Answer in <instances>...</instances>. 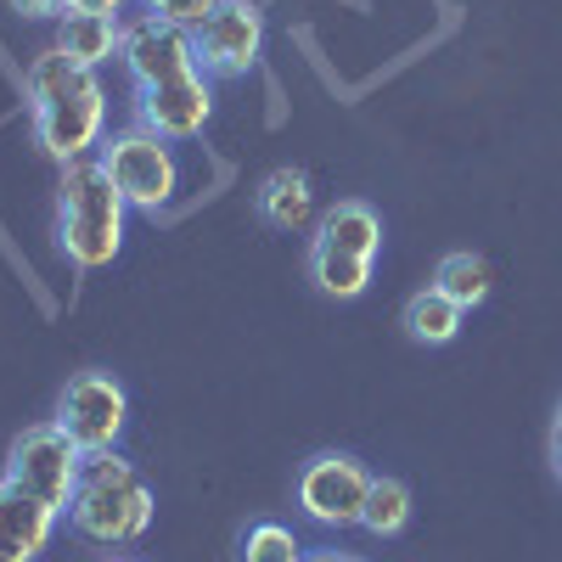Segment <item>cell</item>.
<instances>
[{
	"label": "cell",
	"instance_id": "1",
	"mask_svg": "<svg viewBox=\"0 0 562 562\" xmlns=\"http://www.w3.org/2000/svg\"><path fill=\"white\" fill-rule=\"evenodd\" d=\"M29 108H34V135L63 169L90 158L108 140V90L97 68L74 63L63 45H45L29 63Z\"/></svg>",
	"mask_w": 562,
	"mask_h": 562
},
{
	"label": "cell",
	"instance_id": "2",
	"mask_svg": "<svg viewBox=\"0 0 562 562\" xmlns=\"http://www.w3.org/2000/svg\"><path fill=\"white\" fill-rule=\"evenodd\" d=\"M153 490L140 484V473L119 456V450H97L85 456V473H79V490L68 501V524L79 540L90 546H130L153 529Z\"/></svg>",
	"mask_w": 562,
	"mask_h": 562
},
{
	"label": "cell",
	"instance_id": "3",
	"mask_svg": "<svg viewBox=\"0 0 562 562\" xmlns=\"http://www.w3.org/2000/svg\"><path fill=\"white\" fill-rule=\"evenodd\" d=\"M124 214L130 203L119 198V186L102 158H79L63 169L57 186V243L79 270H102L124 248Z\"/></svg>",
	"mask_w": 562,
	"mask_h": 562
},
{
	"label": "cell",
	"instance_id": "4",
	"mask_svg": "<svg viewBox=\"0 0 562 562\" xmlns=\"http://www.w3.org/2000/svg\"><path fill=\"white\" fill-rule=\"evenodd\" d=\"M102 164L119 186V198L140 214H164L180 192V164H175V147L158 140L153 130H124L113 140H102Z\"/></svg>",
	"mask_w": 562,
	"mask_h": 562
},
{
	"label": "cell",
	"instance_id": "5",
	"mask_svg": "<svg viewBox=\"0 0 562 562\" xmlns=\"http://www.w3.org/2000/svg\"><path fill=\"white\" fill-rule=\"evenodd\" d=\"M79 473H85V450L57 428V422H40V428H23L12 456H7V479L18 490H29L34 501L57 506L68 518V501L79 490Z\"/></svg>",
	"mask_w": 562,
	"mask_h": 562
},
{
	"label": "cell",
	"instance_id": "6",
	"mask_svg": "<svg viewBox=\"0 0 562 562\" xmlns=\"http://www.w3.org/2000/svg\"><path fill=\"white\" fill-rule=\"evenodd\" d=\"M124 422H130V394H124V383L113 378V371H79V378L63 389V400H57V428L85 456L119 450Z\"/></svg>",
	"mask_w": 562,
	"mask_h": 562
},
{
	"label": "cell",
	"instance_id": "7",
	"mask_svg": "<svg viewBox=\"0 0 562 562\" xmlns=\"http://www.w3.org/2000/svg\"><path fill=\"white\" fill-rule=\"evenodd\" d=\"M192 45H198V68L209 79H243L248 68H259V52H265V12L254 0H220L192 29Z\"/></svg>",
	"mask_w": 562,
	"mask_h": 562
},
{
	"label": "cell",
	"instance_id": "8",
	"mask_svg": "<svg viewBox=\"0 0 562 562\" xmlns=\"http://www.w3.org/2000/svg\"><path fill=\"white\" fill-rule=\"evenodd\" d=\"M371 473L355 456H315L304 473H299V512L321 529H355L360 524V506H366Z\"/></svg>",
	"mask_w": 562,
	"mask_h": 562
},
{
	"label": "cell",
	"instance_id": "9",
	"mask_svg": "<svg viewBox=\"0 0 562 562\" xmlns=\"http://www.w3.org/2000/svg\"><path fill=\"white\" fill-rule=\"evenodd\" d=\"M119 63L130 68L135 90H153L164 79H180V74H203L198 68V45H192V29H180L158 12L135 18L124 29V45H119Z\"/></svg>",
	"mask_w": 562,
	"mask_h": 562
},
{
	"label": "cell",
	"instance_id": "10",
	"mask_svg": "<svg viewBox=\"0 0 562 562\" xmlns=\"http://www.w3.org/2000/svg\"><path fill=\"white\" fill-rule=\"evenodd\" d=\"M214 113V90H209V74H180V79H164L153 90H140V102H135V119L140 130H153L158 140H192L203 135Z\"/></svg>",
	"mask_w": 562,
	"mask_h": 562
},
{
	"label": "cell",
	"instance_id": "11",
	"mask_svg": "<svg viewBox=\"0 0 562 562\" xmlns=\"http://www.w3.org/2000/svg\"><path fill=\"white\" fill-rule=\"evenodd\" d=\"M57 524H63L57 506H45L29 490H18L12 479H0V562H34V557H45Z\"/></svg>",
	"mask_w": 562,
	"mask_h": 562
},
{
	"label": "cell",
	"instance_id": "12",
	"mask_svg": "<svg viewBox=\"0 0 562 562\" xmlns=\"http://www.w3.org/2000/svg\"><path fill=\"white\" fill-rule=\"evenodd\" d=\"M315 243L338 248V254H355V259H378V248H383V220H378V209H371V203L344 198V203H333V209L321 214Z\"/></svg>",
	"mask_w": 562,
	"mask_h": 562
},
{
	"label": "cell",
	"instance_id": "13",
	"mask_svg": "<svg viewBox=\"0 0 562 562\" xmlns=\"http://www.w3.org/2000/svg\"><path fill=\"white\" fill-rule=\"evenodd\" d=\"M57 45H63L74 63L97 68V63H113V57H119L124 23H119V18H102V12H63V18H57Z\"/></svg>",
	"mask_w": 562,
	"mask_h": 562
},
{
	"label": "cell",
	"instance_id": "14",
	"mask_svg": "<svg viewBox=\"0 0 562 562\" xmlns=\"http://www.w3.org/2000/svg\"><path fill=\"white\" fill-rule=\"evenodd\" d=\"M315 214V192L304 169H270L259 180V220L276 231H304Z\"/></svg>",
	"mask_w": 562,
	"mask_h": 562
},
{
	"label": "cell",
	"instance_id": "15",
	"mask_svg": "<svg viewBox=\"0 0 562 562\" xmlns=\"http://www.w3.org/2000/svg\"><path fill=\"white\" fill-rule=\"evenodd\" d=\"M461 304H450L439 288H422V293H411V304H405V333L416 338V344H428V349H439V344H450L456 333H461Z\"/></svg>",
	"mask_w": 562,
	"mask_h": 562
},
{
	"label": "cell",
	"instance_id": "16",
	"mask_svg": "<svg viewBox=\"0 0 562 562\" xmlns=\"http://www.w3.org/2000/svg\"><path fill=\"white\" fill-rule=\"evenodd\" d=\"M310 276L326 299H360L371 288V259H355V254H338L326 243H310Z\"/></svg>",
	"mask_w": 562,
	"mask_h": 562
},
{
	"label": "cell",
	"instance_id": "17",
	"mask_svg": "<svg viewBox=\"0 0 562 562\" xmlns=\"http://www.w3.org/2000/svg\"><path fill=\"white\" fill-rule=\"evenodd\" d=\"M434 288H439L450 304H461V310H479V304L490 299V288H495L490 259H479V254H445L439 270H434Z\"/></svg>",
	"mask_w": 562,
	"mask_h": 562
},
{
	"label": "cell",
	"instance_id": "18",
	"mask_svg": "<svg viewBox=\"0 0 562 562\" xmlns=\"http://www.w3.org/2000/svg\"><path fill=\"white\" fill-rule=\"evenodd\" d=\"M405 524H411V490L400 479H371L366 506H360V529L378 540H394Z\"/></svg>",
	"mask_w": 562,
	"mask_h": 562
},
{
	"label": "cell",
	"instance_id": "19",
	"mask_svg": "<svg viewBox=\"0 0 562 562\" xmlns=\"http://www.w3.org/2000/svg\"><path fill=\"white\" fill-rule=\"evenodd\" d=\"M237 562H304V546L288 524H254L237 546Z\"/></svg>",
	"mask_w": 562,
	"mask_h": 562
},
{
	"label": "cell",
	"instance_id": "20",
	"mask_svg": "<svg viewBox=\"0 0 562 562\" xmlns=\"http://www.w3.org/2000/svg\"><path fill=\"white\" fill-rule=\"evenodd\" d=\"M214 7H220V0H147V12H158V18H169L180 29H198Z\"/></svg>",
	"mask_w": 562,
	"mask_h": 562
},
{
	"label": "cell",
	"instance_id": "21",
	"mask_svg": "<svg viewBox=\"0 0 562 562\" xmlns=\"http://www.w3.org/2000/svg\"><path fill=\"white\" fill-rule=\"evenodd\" d=\"M7 7H12L23 23H45V18H63L68 0H7Z\"/></svg>",
	"mask_w": 562,
	"mask_h": 562
},
{
	"label": "cell",
	"instance_id": "22",
	"mask_svg": "<svg viewBox=\"0 0 562 562\" xmlns=\"http://www.w3.org/2000/svg\"><path fill=\"white\" fill-rule=\"evenodd\" d=\"M130 0H68V12H102V18H119Z\"/></svg>",
	"mask_w": 562,
	"mask_h": 562
},
{
	"label": "cell",
	"instance_id": "23",
	"mask_svg": "<svg viewBox=\"0 0 562 562\" xmlns=\"http://www.w3.org/2000/svg\"><path fill=\"white\" fill-rule=\"evenodd\" d=\"M551 467H557V479H562V411H557V428H551Z\"/></svg>",
	"mask_w": 562,
	"mask_h": 562
},
{
	"label": "cell",
	"instance_id": "24",
	"mask_svg": "<svg viewBox=\"0 0 562 562\" xmlns=\"http://www.w3.org/2000/svg\"><path fill=\"white\" fill-rule=\"evenodd\" d=\"M304 562H355V557H344V551H315V557H304Z\"/></svg>",
	"mask_w": 562,
	"mask_h": 562
},
{
	"label": "cell",
	"instance_id": "25",
	"mask_svg": "<svg viewBox=\"0 0 562 562\" xmlns=\"http://www.w3.org/2000/svg\"><path fill=\"white\" fill-rule=\"evenodd\" d=\"M102 562H135V557H102Z\"/></svg>",
	"mask_w": 562,
	"mask_h": 562
}]
</instances>
